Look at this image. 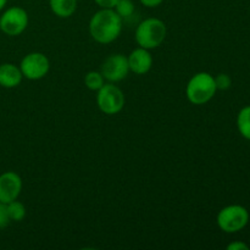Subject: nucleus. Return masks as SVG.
<instances>
[{
  "mask_svg": "<svg viewBox=\"0 0 250 250\" xmlns=\"http://www.w3.org/2000/svg\"><path fill=\"white\" fill-rule=\"evenodd\" d=\"M166 34L167 28L164 21L156 17H149L137 26L134 38L141 48L151 50L159 48L165 42Z\"/></svg>",
  "mask_w": 250,
  "mask_h": 250,
  "instance_id": "f03ea898",
  "label": "nucleus"
},
{
  "mask_svg": "<svg viewBox=\"0 0 250 250\" xmlns=\"http://www.w3.org/2000/svg\"><path fill=\"white\" fill-rule=\"evenodd\" d=\"M122 22L114 9H100L90 19L89 33L97 43L110 44L121 34Z\"/></svg>",
  "mask_w": 250,
  "mask_h": 250,
  "instance_id": "f257e3e1",
  "label": "nucleus"
},
{
  "mask_svg": "<svg viewBox=\"0 0 250 250\" xmlns=\"http://www.w3.org/2000/svg\"><path fill=\"white\" fill-rule=\"evenodd\" d=\"M119 0H94L100 9H114Z\"/></svg>",
  "mask_w": 250,
  "mask_h": 250,
  "instance_id": "6ab92c4d",
  "label": "nucleus"
},
{
  "mask_svg": "<svg viewBox=\"0 0 250 250\" xmlns=\"http://www.w3.org/2000/svg\"><path fill=\"white\" fill-rule=\"evenodd\" d=\"M49 6L55 16L68 19L77 10V0H49Z\"/></svg>",
  "mask_w": 250,
  "mask_h": 250,
  "instance_id": "f8f14e48",
  "label": "nucleus"
},
{
  "mask_svg": "<svg viewBox=\"0 0 250 250\" xmlns=\"http://www.w3.org/2000/svg\"><path fill=\"white\" fill-rule=\"evenodd\" d=\"M22 190V180L19 173L6 171L0 175V202L7 203L16 200Z\"/></svg>",
  "mask_w": 250,
  "mask_h": 250,
  "instance_id": "1a4fd4ad",
  "label": "nucleus"
},
{
  "mask_svg": "<svg viewBox=\"0 0 250 250\" xmlns=\"http://www.w3.org/2000/svg\"><path fill=\"white\" fill-rule=\"evenodd\" d=\"M22 76L19 66L14 63H2L0 65V85L7 89L17 87L21 83Z\"/></svg>",
  "mask_w": 250,
  "mask_h": 250,
  "instance_id": "9b49d317",
  "label": "nucleus"
},
{
  "mask_svg": "<svg viewBox=\"0 0 250 250\" xmlns=\"http://www.w3.org/2000/svg\"><path fill=\"white\" fill-rule=\"evenodd\" d=\"M215 84H216L217 90H226L231 87L232 80L226 73H220L215 77Z\"/></svg>",
  "mask_w": 250,
  "mask_h": 250,
  "instance_id": "f3484780",
  "label": "nucleus"
},
{
  "mask_svg": "<svg viewBox=\"0 0 250 250\" xmlns=\"http://www.w3.org/2000/svg\"><path fill=\"white\" fill-rule=\"evenodd\" d=\"M227 250H249V246L244 242H232L227 246Z\"/></svg>",
  "mask_w": 250,
  "mask_h": 250,
  "instance_id": "aec40b11",
  "label": "nucleus"
},
{
  "mask_svg": "<svg viewBox=\"0 0 250 250\" xmlns=\"http://www.w3.org/2000/svg\"><path fill=\"white\" fill-rule=\"evenodd\" d=\"M100 72L105 81L110 83H116L125 80L129 72L127 56H125L124 54H112L107 56L103 62Z\"/></svg>",
  "mask_w": 250,
  "mask_h": 250,
  "instance_id": "6e6552de",
  "label": "nucleus"
},
{
  "mask_svg": "<svg viewBox=\"0 0 250 250\" xmlns=\"http://www.w3.org/2000/svg\"><path fill=\"white\" fill-rule=\"evenodd\" d=\"M127 60H128L129 71L139 76L148 73L153 66V56L150 51L141 46L132 50L131 54L127 56Z\"/></svg>",
  "mask_w": 250,
  "mask_h": 250,
  "instance_id": "9d476101",
  "label": "nucleus"
},
{
  "mask_svg": "<svg viewBox=\"0 0 250 250\" xmlns=\"http://www.w3.org/2000/svg\"><path fill=\"white\" fill-rule=\"evenodd\" d=\"M7 212L11 221L20 222L26 217V207L22 204L19 200H12V202L7 203Z\"/></svg>",
  "mask_w": 250,
  "mask_h": 250,
  "instance_id": "2eb2a0df",
  "label": "nucleus"
},
{
  "mask_svg": "<svg viewBox=\"0 0 250 250\" xmlns=\"http://www.w3.org/2000/svg\"><path fill=\"white\" fill-rule=\"evenodd\" d=\"M85 87L93 92H98L105 84V78L100 71H89L84 77Z\"/></svg>",
  "mask_w": 250,
  "mask_h": 250,
  "instance_id": "4468645a",
  "label": "nucleus"
},
{
  "mask_svg": "<svg viewBox=\"0 0 250 250\" xmlns=\"http://www.w3.org/2000/svg\"><path fill=\"white\" fill-rule=\"evenodd\" d=\"M142 5H144L146 7L149 9H154V7H158L159 5H161L164 2V0H139Z\"/></svg>",
  "mask_w": 250,
  "mask_h": 250,
  "instance_id": "412c9836",
  "label": "nucleus"
},
{
  "mask_svg": "<svg viewBox=\"0 0 250 250\" xmlns=\"http://www.w3.org/2000/svg\"><path fill=\"white\" fill-rule=\"evenodd\" d=\"M22 76L29 81H38L45 77L50 70V61L43 53H29L20 62Z\"/></svg>",
  "mask_w": 250,
  "mask_h": 250,
  "instance_id": "0eeeda50",
  "label": "nucleus"
},
{
  "mask_svg": "<svg viewBox=\"0 0 250 250\" xmlns=\"http://www.w3.org/2000/svg\"><path fill=\"white\" fill-rule=\"evenodd\" d=\"M114 10L122 20L128 19L134 14V2L132 0H119Z\"/></svg>",
  "mask_w": 250,
  "mask_h": 250,
  "instance_id": "dca6fc26",
  "label": "nucleus"
},
{
  "mask_svg": "<svg viewBox=\"0 0 250 250\" xmlns=\"http://www.w3.org/2000/svg\"><path fill=\"white\" fill-rule=\"evenodd\" d=\"M10 222H11V220H10L9 212H7V205L0 202V229L9 226Z\"/></svg>",
  "mask_w": 250,
  "mask_h": 250,
  "instance_id": "a211bd4d",
  "label": "nucleus"
},
{
  "mask_svg": "<svg viewBox=\"0 0 250 250\" xmlns=\"http://www.w3.org/2000/svg\"><path fill=\"white\" fill-rule=\"evenodd\" d=\"M28 14L23 7L11 6L0 16V29L10 37H17L28 27Z\"/></svg>",
  "mask_w": 250,
  "mask_h": 250,
  "instance_id": "423d86ee",
  "label": "nucleus"
},
{
  "mask_svg": "<svg viewBox=\"0 0 250 250\" xmlns=\"http://www.w3.org/2000/svg\"><path fill=\"white\" fill-rule=\"evenodd\" d=\"M217 92L215 77L209 72H198L188 81L186 95L190 104L204 105L215 97Z\"/></svg>",
  "mask_w": 250,
  "mask_h": 250,
  "instance_id": "7ed1b4c3",
  "label": "nucleus"
},
{
  "mask_svg": "<svg viewBox=\"0 0 250 250\" xmlns=\"http://www.w3.org/2000/svg\"><path fill=\"white\" fill-rule=\"evenodd\" d=\"M97 93V104L103 114L111 116L119 114L125 107L126 98L115 83H105Z\"/></svg>",
  "mask_w": 250,
  "mask_h": 250,
  "instance_id": "39448f33",
  "label": "nucleus"
},
{
  "mask_svg": "<svg viewBox=\"0 0 250 250\" xmlns=\"http://www.w3.org/2000/svg\"><path fill=\"white\" fill-rule=\"evenodd\" d=\"M6 4H7V0H0V11L6 6Z\"/></svg>",
  "mask_w": 250,
  "mask_h": 250,
  "instance_id": "4be33fe9",
  "label": "nucleus"
},
{
  "mask_svg": "<svg viewBox=\"0 0 250 250\" xmlns=\"http://www.w3.org/2000/svg\"><path fill=\"white\" fill-rule=\"evenodd\" d=\"M216 222L219 229L225 233H237L248 225L249 211L242 205H229L220 210Z\"/></svg>",
  "mask_w": 250,
  "mask_h": 250,
  "instance_id": "20e7f679",
  "label": "nucleus"
},
{
  "mask_svg": "<svg viewBox=\"0 0 250 250\" xmlns=\"http://www.w3.org/2000/svg\"><path fill=\"white\" fill-rule=\"evenodd\" d=\"M237 128L241 136L250 141V105L244 106L237 116Z\"/></svg>",
  "mask_w": 250,
  "mask_h": 250,
  "instance_id": "ddd939ff",
  "label": "nucleus"
}]
</instances>
